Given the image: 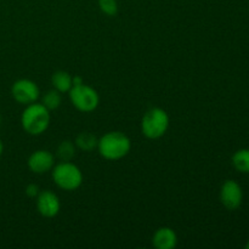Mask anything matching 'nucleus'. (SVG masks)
<instances>
[{
  "label": "nucleus",
  "mask_w": 249,
  "mask_h": 249,
  "mask_svg": "<svg viewBox=\"0 0 249 249\" xmlns=\"http://www.w3.org/2000/svg\"><path fill=\"white\" fill-rule=\"evenodd\" d=\"M100 155L106 160H121L129 153L131 148L130 140L126 135L119 131H112L102 136L97 143Z\"/></svg>",
  "instance_id": "obj_1"
},
{
  "label": "nucleus",
  "mask_w": 249,
  "mask_h": 249,
  "mask_svg": "<svg viewBox=\"0 0 249 249\" xmlns=\"http://www.w3.org/2000/svg\"><path fill=\"white\" fill-rule=\"evenodd\" d=\"M22 126L31 135H39L48 129L50 123L49 109L43 104H31L22 113Z\"/></svg>",
  "instance_id": "obj_2"
},
{
  "label": "nucleus",
  "mask_w": 249,
  "mask_h": 249,
  "mask_svg": "<svg viewBox=\"0 0 249 249\" xmlns=\"http://www.w3.org/2000/svg\"><path fill=\"white\" fill-rule=\"evenodd\" d=\"M53 179L61 189L73 191L82 185L83 174L77 165L70 162H62L53 168Z\"/></svg>",
  "instance_id": "obj_3"
},
{
  "label": "nucleus",
  "mask_w": 249,
  "mask_h": 249,
  "mask_svg": "<svg viewBox=\"0 0 249 249\" xmlns=\"http://www.w3.org/2000/svg\"><path fill=\"white\" fill-rule=\"evenodd\" d=\"M169 126V117L162 108H152L143 116L141 129L148 139H158L163 136Z\"/></svg>",
  "instance_id": "obj_4"
},
{
  "label": "nucleus",
  "mask_w": 249,
  "mask_h": 249,
  "mask_svg": "<svg viewBox=\"0 0 249 249\" xmlns=\"http://www.w3.org/2000/svg\"><path fill=\"white\" fill-rule=\"evenodd\" d=\"M70 97L73 106L82 112H91L99 105V95L92 88L88 87L84 83L79 85H73L70 90Z\"/></svg>",
  "instance_id": "obj_5"
},
{
  "label": "nucleus",
  "mask_w": 249,
  "mask_h": 249,
  "mask_svg": "<svg viewBox=\"0 0 249 249\" xmlns=\"http://www.w3.org/2000/svg\"><path fill=\"white\" fill-rule=\"evenodd\" d=\"M12 96L22 105H31L36 101L39 96V89L34 82L29 79L17 80L12 85Z\"/></svg>",
  "instance_id": "obj_6"
},
{
  "label": "nucleus",
  "mask_w": 249,
  "mask_h": 249,
  "mask_svg": "<svg viewBox=\"0 0 249 249\" xmlns=\"http://www.w3.org/2000/svg\"><path fill=\"white\" fill-rule=\"evenodd\" d=\"M221 203L230 211H235L242 204L243 192L235 180H226L220 191Z\"/></svg>",
  "instance_id": "obj_7"
},
{
  "label": "nucleus",
  "mask_w": 249,
  "mask_h": 249,
  "mask_svg": "<svg viewBox=\"0 0 249 249\" xmlns=\"http://www.w3.org/2000/svg\"><path fill=\"white\" fill-rule=\"evenodd\" d=\"M36 208L39 213L45 218H53L60 212V201L58 197L51 191L39 192L36 199Z\"/></svg>",
  "instance_id": "obj_8"
},
{
  "label": "nucleus",
  "mask_w": 249,
  "mask_h": 249,
  "mask_svg": "<svg viewBox=\"0 0 249 249\" xmlns=\"http://www.w3.org/2000/svg\"><path fill=\"white\" fill-rule=\"evenodd\" d=\"M28 167L36 174H44L53 167V156L49 151H36L29 157Z\"/></svg>",
  "instance_id": "obj_9"
},
{
  "label": "nucleus",
  "mask_w": 249,
  "mask_h": 249,
  "mask_svg": "<svg viewBox=\"0 0 249 249\" xmlns=\"http://www.w3.org/2000/svg\"><path fill=\"white\" fill-rule=\"evenodd\" d=\"M178 237L170 228H160L153 236V245L158 249H172L177 246Z\"/></svg>",
  "instance_id": "obj_10"
},
{
  "label": "nucleus",
  "mask_w": 249,
  "mask_h": 249,
  "mask_svg": "<svg viewBox=\"0 0 249 249\" xmlns=\"http://www.w3.org/2000/svg\"><path fill=\"white\" fill-rule=\"evenodd\" d=\"M72 80L73 78L71 77L70 73L63 72V71H58L53 75V84L58 92L70 91L73 85Z\"/></svg>",
  "instance_id": "obj_11"
},
{
  "label": "nucleus",
  "mask_w": 249,
  "mask_h": 249,
  "mask_svg": "<svg viewBox=\"0 0 249 249\" xmlns=\"http://www.w3.org/2000/svg\"><path fill=\"white\" fill-rule=\"evenodd\" d=\"M232 164L238 172L249 174V148L238 150L232 156Z\"/></svg>",
  "instance_id": "obj_12"
},
{
  "label": "nucleus",
  "mask_w": 249,
  "mask_h": 249,
  "mask_svg": "<svg viewBox=\"0 0 249 249\" xmlns=\"http://www.w3.org/2000/svg\"><path fill=\"white\" fill-rule=\"evenodd\" d=\"M75 143L83 151H92L99 143L96 136L91 133H80L75 139Z\"/></svg>",
  "instance_id": "obj_13"
},
{
  "label": "nucleus",
  "mask_w": 249,
  "mask_h": 249,
  "mask_svg": "<svg viewBox=\"0 0 249 249\" xmlns=\"http://www.w3.org/2000/svg\"><path fill=\"white\" fill-rule=\"evenodd\" d=\"M57 156L62 162H70L74 157V145L71 141H62L57 148Z\"/></svg>",
  "instance_id": "obj_14"
},
{
  "label": "nucleus",
  "mask_w": 249,
  "mask_h": 249,
  "mask_svg": "<svg viewBox=\"0 0 249 249\" xmlns=\"http://www.w3.org/2000/svg\"><path fill=\"white\" fill-rule=\"evenodd\" d=\"M43 105L48 109H56L61 105V95L57 90H51L48 94L44 95Z\"/></svg>",
  "instance_id": "obj_15"
},
{
  "label": "nucleus",
  "mask_w": 249,
  "mask_h": 249,
  "mask_svg": "<svg viewBox=\"0 0 249 249\" xmlns=\"http://www.w3.org/2000/svg\"><path fill=\"white\" fill-rule=\"evenodd\" d=\"M99 6L101 11L108 16H114L118 11L117 0H99Z\"/></svg>",
  "instance_id": "obj_16"
},
{
  "label": "nucleus",
  "mask_w": 249,
  "mask_h": 249,
  "mask_svg": "<svg viewBox=\"0 0 249 249\" xmlns=\"http://www.w3.org/2000/svg\"><path fill=\"white\" fill-rule=\"evenodd\" d=\"M26 194L29 197H36L39 195V186L36 184H29L26 187Z\"/></svg>",
  "instance_id": "obj_17"
},
{
  "label": "nucleus",
  "mask_w": 249,
  "mask_h": 249,
  "mask_svg": "<svg viewBox=\"0 0 249 249\" xmlns=\"http://www.w3.org/2000/svg\"><path fill=\"white\" fill-rule=\"evenodd\" d=\"M2 150H4V146H2V142H1V141H0V156H1Z\"/></svg>",
  "instance_id": "obj_18"
},
{
  "label": "nucleus",
  "mask_w": 249,
  "mask_h": 249,
  "mask_svg": "<svg viewBox=\"0 0 249 249\" xmlns=\"http://www.w3.org/2000/svg\"><path fill=\"white\" fill-rule=\"evenodd\" d=\"M246 247H247V248L249 249V241H248V243H247V245H246Z\"/></svg>",
  "instance_id": "obj_19"
}]
</instances>
